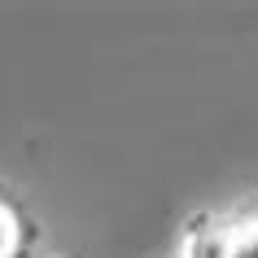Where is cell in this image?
Returning a JSON list of instances; mask_svg holds the SVG:
<instances>
[{"label":"cell","mask_w":258,"mask_h":258,"mask_svg":"<svg viewBox=\"0 0 258 258\" xmlns=\"http://www.w3.org/2000/svg\"><path fill=\"white\" fill-rule=\"evenodd\" d=\"M31 241H35V223H31L22 197L0 184V258H27Z\"/></svg>","instance_id":"obj_2"},{"label":"cell","mask_w":258,"mask_h":258,"mask_svg":"<svg viewBox=\"0 0 258 258\" xmlns=\"http://www.w3.org/2000/svg\"><path fill=\"white\" fill-rule=\"evenodd\" d=\"M48 258H66V254H48Z\"/></svg>","instance_id":"obj_3"},{"label":"cell","mask_w":258,"mask_h":258,"mask_svg":"<svg viewBox=\"0 0 258 258\" xmlns=\"http://www.w3.org/2000/svg\"><path fill=\"white\" fill-rule=\"evenodd\" d=\"M175 258H258V197L223 215H197Z\"/></svg>","instance_id":"obj_1"}]
</instances>
